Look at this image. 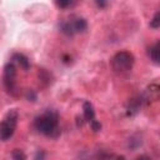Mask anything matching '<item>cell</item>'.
I'll list each match as a JSON object with an SVG mask.
<instances>
[{
    "label": "cell",
    "mask_w": 160,
    "mask_h": 160,
    "mask_svg": "<svg viewBox=\"0 0 160 160\" xmlns=\"http://www.w3.org/2000/svg\"><path fill=\"white\" fill-rule=\"evenodd\" d=\"M35 128L39 132L56 139L60 135L59 129V115L55 110H46L42 115L35 119Z\"/></svg>",
    "instance_id": "1"
},
{
    "label": "cell",
    "mask_w": 160,
    "mask_h": 160,
    "mask_svg": "<svg viewBox=\"0 0 160 160\" xmlns=\"http://www.w3.org/2000/svg\"><path fill=\"white\" fill-rule=\"evenodd\" d=\"M135 61V58L131 52L129 51H119L116 52L111 60H110V65L115 71L122 72V71H128L132 68Z\"/></svg>",
    "instance_id": "2"
},
{
    "label": "cell",
    "mask_w": 160,
    "mask_h": 160,
    "mask_svg": "<svg viewBox=\"0 0 160 160\" xmlns=\"http://www.w3.org/2000/svg\"><path fill=\"white\" fill-rule=\"evenodd\" d=\"M15 128H16V126H14V125L6 122L5 120H2V121L0 122V140H1V141L9 140V139L14 135Z\"/></svg>",
    "instance_id": "3"
},
{
    "label": "cell",
    "mask_w": 160,
    "mask_h": 160,
    "mask_svg": "<svg viewBox=\"0 0 160 160\" xmlns=\"http://www.w3.org/2000/svg\"><path fill=\"white\" fill-rule=\"evenodd\" d=\"M141 102H142V99L141 98H132L129 104H128V108H126V114L129 116H134L139 112L140 110V106H141Z\"/></svg>",
    "instance_id": "4"
},
{
    "label": "cell",
    "mask_w": 160,
    "mask_h": 160,
    "mask_svg": "<svg viewBox=\"0 0 160 160\" xmlns=\"http://www.w3.org/2000/svg\"><path fill=\"white\" fill-rule=\"evenodd\" d=\"M70 21H71V25L74 28L75 34L76 32H84L88 29V22L84 18H71Z\"/></svg>",
    "instance_id": "5"
},
{
    "label": "cell",
    "mask_w": 160,
    "mask_h": 160,
    "mask_svg": "<svg viewBox=\"0 0 160 160\" xmlns=\"http://www.w3.org/2000/svg\"><path fill=\"white\" fill-rule=\"evenodd\" d=\"M82 110H84V119L85 121H91L95 119V110L94 106L90 101H84L82 102Z\"/></svg>",
    "instance_id": "6"
},
{
    "label": "cell",
    "mask_w": 160,
    "mask_h": 160,
    "mask_svg": "<svg viewBox=\"0 0 160 160\" xmlns=\"http://www.w3.org/2000/svg\"><path fill=\"white\" fill-rule=\"evenodd\" d=\"M12 60L16 64H19L20 68H22L24 70H29V68H30V60L24 54H14L12 55Z\"/></svg>",
    "instance_id": "7"
},
{
    "label": "cell",
    "mask_w": 160,
    "mask_h": 160,
    "mask_svg": "<svg viewBox=\"0 0 160 160\" xmlns=\"http://www.w3.org/2000/svg\"><path fill=\"white\" fill-rule=\"evenodd\" d=\"M16 78V68L14 62H8L4 66V80H15Z\"/></svg>",
    "instance_id": "8"
},
{
    "label": "cell",
    "mask_w": 160,
    "mask_h": 160,
    "mask_svg": "<svg viewBox=\"0 0 160 160\" xmlns=\"http://www.w3.org/2000/svg\"><path fill=\"white\" fill-rule=\"evenodd\" d=\"M59 29L62 34H65L66 36H74L75 35V31H74V28L71 25V21L70 19L69 20H65V21H61L59 24Z\"/></svg>",
    "instance_id": "9"
},
{
    "label": "cell",
    "mask_w": 160,
    "mask_h": 160,
    "mask_svg": "<svg viewBox=\"0 0 160 160\" xmlns=\"http://www.w3.org/2000/svg\"><path fill=\"white\" fill-rule=\"evenodd\" d=\"M159 48H160V42H159V41H156L152 46L149 48V56H150V59H151L156 65L160 62V58H159Z\"/></svg>",
    "instance_id": "10"
},
{
    "label": "cell",
    "mask_w": 160,
    "mask_h": 160,
    "mask_svg": "<svg viewBox=\"0 0 160 160\" xmlns=\"http://www.w3.org/2000/svg\"><path fill=\"white\" fill-rule=\"evenodd\" d=\"M158 96H159V86L158 85H150L146 90V96L145 99L148 101L150 100H158Z\"/></svg>",
    "instance_id": "11"
},
{
    "label": "cell",
    "mask_w": 160,
    "mask_h": 160,
    "mask_svg": "<svg viewBox=\"0 0 160 160\" xmlns=\"http://www.w3.org/2000/svg\"><path fill=\"white\" fill-rule=\"evenodd\" d=\"M142 144V140H141V138L139 136V135H134V136H131L130 139H129V148L130 149H132V150H135V149H138L140 145Z\"/></svg>",
    "instance_id": "12"
},
{
    "label": "cell",
    "mask_w": 160,
    "mask_h": 160,
    "mask_svg": "<svg viewBox=\"0 0 160 160\" xmlns=\"http://www.w3.org/2000/svg\"><path fill=\"white\" fill-rule=\"evenodd\" d=\"M11 158L12 160H26V154L21 149H14L11 151Z\"/></svg>",
    "instance_id": "13"
},
{
    "label": "cell",
    "mask_w": 160,
    "mask_h": 160,
    "mask_svg": "<svg viewBox=\"0 0 160 160\" xmlns=\"http://www.w3.org/2000/svg\"><path fill=\"white\" fill-rule=\"evenodd\" d=\"M150 28H152V29H158L159 26H160V11H156L155 12V15H154V18L150 20Z\"/></svg>",
    "instance_id": "14"
},
{
    "label": "cell",
    "mask_w": 160,
    "mask_h": 160,
    "mask_svg": "<svg viewBox=\"0 0 160 160\" xmlns=\"http://www.w3.org/2000/svg\"><path fill=\"white\" fill-rule=\"evenodd\" d=\"M39 80H40L41 82L46 81V85H49V84H50V74H49L48 71H45L44 69H41L40 72H39Z\"/></svg>",
    "instance_id": "15"
},
{
    "label": "cell",
    "mask_w": 160,
    "mask_h": 160,
    "mask_svg": "<svg viewBox=\"0 0 160 160\" xmlns=\"http://www.w3.org/2000/svg\"><path fill=\"white\" fill-rule=\"evenodd\" d=\"M75 2L74 1H71V0H66V1H62V0H60V1H56V5L59 6V8H61V9H66V8H70V6H72Z\"/></svg>",
    "instance_id": "16"
},
{
    "label": "cell",
    "mask_w": 160,
    "mask_h": 160,
    "mask_svg": "<svg viewBox=\"0 0 160 160\" xmlns=\"http://www.w3.org/2000/svg\"><path fill=\"white\" fill-rule=\"evenodd\" d=\"M90 126H91V129H92L95 132H98V131L101 130V124H100L98 120H95V119L90 121Z\"/></svg>",
    "instance_id": "17"
},
{
    "label": "cell",
    "mask_w": 160,
    "mask_h": 160,
    "mask_svg": "<svg viewBox=\"0 0 160 160\" xmlns=\"http://www.w3.org/2000/svg\"><path fill=\"white\" fill-rule=\"evenodd\" d=\"M26 99H28L29 101H36L38 95H36L32 90H28V92H26Z\"/></svg>",
    "instance_id": "18"
},
{
    "label": "cell",
    "mask_w": 160,
    "mask_h": 160,
    "mask_svg": "<svg viewBox=\"0 0 160 160\" xmlns=\"http://www.w3.org/2000/svg\"><path fill=\"white\" fill-rule=\"evenodd\" d=\"M34 160H45V151H44V150H39V151L35 154Z\"/></svg>",
    "instance_id": "19"
},
{
    "label": "cell",
    "mask_w": 160,
    "mask_h": 160,
    "mask_svg": "<svg viewBox=\"0 0 160 160\" xmlns=\"http://www.w3.org/2000/svg\"><path fill=\"white\" fill-rule=\"evenodd\" d=\"M84 124H85V119H84V116H76V125H78V128L82 126Z\"/></svg>",
    "instance_id": "20"
},
{
    "label": "cell",
    "mask_w": 160,
    "mask_h": 160,
    "mask_svg": "<svg viewBox=\"0 0 160 160\" xmlns=\"http://www.w3.org/2000/svg\"><path fill=\"white\" fill-rule=\"evenodd\" d=\"M95 2H96V5H98L99 8H105V6L108 5V2H106V1H99V0H96Z\"/></svg>",
    "instance_id": "21"
},
{
    "label": "cell",
    "mask_w": 160,
    "mask_h": 160,
    "mask_svg": "<svg viewBox=\"0 0 160 160\" xmlns=\"http://www.w3.org/2000/svg\"><path fill=\"white\" fill-rule=\"evenodd\" d=\"M136 160H150V158L146 156V155H141V156H139Z\"/></svg>",
    "instance_id": "22"
},
{
    "label": "cell",
    "mask_w": 160,
    "mask_h": 160,
    "mask_svg": "<svg viewBox=\"0 0 160 160\" xmlns=\"http://www.w3.org/2000/svg\"><path fill=\"white\" fill-rule=\"evenodd\" d=\"M116 160H125V158L121 155V156H118V158H116Z\"/></svg>",
    "instance_id": "23"
}]
</instances>
